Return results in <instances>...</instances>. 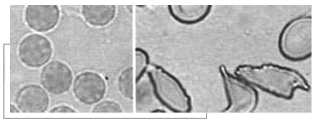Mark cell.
I'll return each mask as SVG.
<instances>
[{
	"instance_id": "obj_16",
	"label": "cell",
	"mask_w": 320,
	"mask_h": 125,
	"mask_svg": "<svg viewBox=\"0 0 320 125\" xmlns=\"http://www.w3.org/2000/svg\"><path fill=\"white\" fill-rule=\"evenodd\" d=\"M10 112L11 113L19 112V111L14 105L11 104L10 105Z\"/></svg>"
},
{
	"instance_id": "obj_12",
	"label": "cell",
	"mask_w": 320,
	"mask_h": 125,
	"mask_svg": "<svg viewBox=\"0 0 320 125\" xmlns=\"http://www.w3.org/2000/svg\"><path fill=\"white\" fill-rule=\"evenodd\" d=\"M118 87L122 95L126 98H133V72L132 68H128L121 73L118 80Z\"/></svg>"
},
{
	"instance_id": "obj_15",
	"label": "cell",
	"mask_w": 320,
	"mask_h": 125,
	"mask_svg": "<svg viewBox=\"0 0 320 125\" xmlns=\"http://www.w3.org/2000/svg\"><path fill=\"white\" fill-rule=\"evenodd\" d=\"M50 112H76V111L72 108L66 105H60L54 107L50 111Z\"/></svg>"
},
{
	"instance_id": "obj_4",
	"label": "cell",
	"mask_w": 320,
	"mask_h": 125,
	"mask_svg": "<svg viewBox=\"0 0 320 125\" xmlns=\"http://www.w3.org/2000/svg\"><path fill=\"white\" fill-rule=\"evenodd\" d=\"M230 106L234 112H246L252 109L257 100L255 90L249 84L230 74L223 66L220 68Z\"/></svg>"
},
{
	"instance_id": "obj_8",
	"label": "cell",
	"mask_w": 320,
	"mask_h": 125,
	"mask_svg": "<svg viewBox=\"0 0 320 125\" xmlns=\"http://www.w3.org/2000/svg\"><path fill=\"white\" fill-rule=\"evenodd\" d=\"M16 102L22 112L42 113L48 109L49 100L47 93L42 88L36 85L29 84L19 90Z\"/></svg>"
},
{
	"instance_id": "obj_3",
	"label": "cell",
	"mask_w": 320,
	"mask_h": 125,
	"mask_svg": "<svg viewBox=\"0 0 320 125\" xmlns=\"http://www.w3.org/2000/svg\"><path fill=\"white\" fill-rule=\"evenodd\" d=\"M149 75L155 94L161 103L175 111L188 110L189 98L176 80L159 69L153 70Z\"/></svg>"
},
{
	"instance_id": "obj_6",
	"label": "cell",
	"mask_w": 320,
	"mask_h": 125,
	"mask_svg": "<svg viewBox=\"0 0 320 125\" xmlns=\"http://www.w3.org/2000/svg\"><path fill=\"white\" fill-rule=\"evenodd\" d=\"M106 86L103 78L92 72H86L76 77L73 84V91L77 99L87 105L97 104L103 98Z\"/></svg>"
},
{
	"instance_id": "obj_13",
	"label": "cell",
	"mask_w": 320,
	"mask_h": 125,
	"mask_svg": "<svg viewBox=\"0 0 320 125\" xmlns=\"http://www.w3.org/2000/svg\"><path fill=\"white\" fill-rule=\"evenodd\" d=\"M122 112L121 106L117 102L104 100L97 103L92 108V112L120 113Z\"/></svg>"
},
{
	"instance_id": "obj_7",
	"label": "cell",
	"mask_w": 320,
	"mask_h": 125,
	"mask_svg": "<svg viewBox=\"0 0 320 125\" xmlns=\"http://www.w3.org/2000/svg\"><path fill=\"white\" fill-rule=\"evenodd\" d=\"M41 83L49 92L60 95L67 92L72 81V71L65 64L61 62L51 61L42 69L41 74Z\"/></svg>"
},
{
	"instance_id": "obj_5",
	"label": "cell",
	"mask_w": 320,
	"mask_h": 125,
	"mask_svg": "<svg viewBox=\"0 0 320 125\" xmlns=\"http://www.w3.org/2000/svg\"><path fill=\"white\" fill-rule=\"evenodd\" d=\"M52 53L51 44L46 37L32 34L25 37L19 47V55L22 62L32 67H38L46 64Z\"/></svg>"
},
{
	"instance_id": "obj_10",
	"label": "cell",
	"mask_w": 320,
	"mask_h": 125,
	"mask_svg": "<svg viewBox=\"0 0 320 125\" xmlns=\"http://www.w3.org/2000/svg\"><path fill=\"white\" fill-rule=\"evenodd\" d=\"M136 92V107L138 112H152L160 109V103L158 102L160 101L155 97L156 95L151 81L150 83L145 81L138 83Z\"/></svg>"
},
{
	"instance_id": "obj_11",
	"label": "cell",
	"mask_w": 320,
	"mask_h": 125,
	"mask_svg": "<svg viewBox=\"0 0 320 125\" xmlns=\"http://www.w3.org/2000/svg\"><path fill=\"white\" fill-rule=\"evenodd\" d=\"M82 12L89 23L102 26L107 24L112 19L116 9L113 5H84L82 7Z\"/></svg>"
},
{
	"instance_id": "obj_9",
	"label": "cell",
	"mask_w": 320,
	"mask_h": 125,
	"mask_svg": "<svg viewBox=\"0 0 320 125\" xmlns=\"http://www.w3.org/2000/svg\"><path fill=\"white\" fill-rule=\"evenodd\" d=\"M56 5H29L25 11V19L28 25L39 32H46L53 28L59 17Z\"/></svg>"
},
{
	"instance_id": "obj_14",
	"label": "cell",
	"mask_w": 320,
	"mask_h": 125,
	"mask_svg": "<svg viewBox=\"0 0 320 125\" xmlns=\"http://www.w3.org/2000/svg\"><path fill=\"white\" fill-rule=\"evenodd\" d=\"M147 60L146 55L141 52H138L136 58V75L139 76L143 72L146 67Z\"/></svg>"
},
{
	"instance_id": "obj_1",
	"label": "cell",
	"mask_w": 320,
	"mask_h": 125,
	"mask_svg": "<svg viewBox=\"0 0 320 125\" xmlns=\"http://www.w3.org/2000/svg\"><path fill=\"white\" fill-rule=\"evenodd\" d=\"M235 73L248 83L282 98H291L297 89H308L307 83L298 74L275 65H242L237 68Z\"/></svg>"
},
{
	"instance_id": "obj_2",
	"label": "cell",
	"mask_w": 320,
	"mask_h": 125,
	"mask_svg": "<svg viewBox=\"0 0 320 125\" xmlns=\"http://www.w3.org/2000/svg\"><path fill=\"white\" fill-rule=\"evenodd\" d=\"M311 18L303 16L290 21L280 36L281 52L290 60L298 61L309 57L311 52Z\"/></svg>"
}]
</instances>
